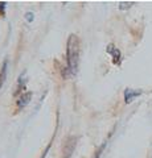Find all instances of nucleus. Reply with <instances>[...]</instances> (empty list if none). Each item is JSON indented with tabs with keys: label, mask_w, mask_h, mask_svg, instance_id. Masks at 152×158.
<instances>
[{
	"label": "nucleus",
	"mask_w": 152,
	"mask_h": 158,
	"mask_svg": "<svg viewBox=\"0 0 152 158\" xmlns=\"http://www.w3.org/2000/svg\"><path fill=\"white\" fill-rule=\"evenodd\" d=\"M77 144V137L76 136H69L65 140V145H63V158H70L73 152L76 149Z\"/></svg>",
	"instance_id": "obj_2"
},
{
	"label": "nucleus",
	"mask_w": 152,
	"mask_h": 158,
	"mask_svg": "<svg viewBox=\"0 0 152 158\" xmlns=\"http://www.w3.org/2000/svg\"><path fill=\"white\" fill-rule=\"evenodd\" d=\"M105 148H106V144H103V145H102V146L99 148V149H98V150L94 153V157H93V158H99V157H101V154H102V152L105 150Z\"/></svg>",
	"instance_id": "obj_10"
},
{
	"label": "nucleus",
	"mask_w": 152,
	"mask_h": 158,
	"mask_svg": "<svg viewBox=\"0 0 152 158\" xmlns=\"http://www.w3.org/2000/svg\"><path fill=\"white\" fill-rule=\"evenodd\" d=\"M27 82H28V79L25 78V71H23V73H21V75L19 77V81H17V88H16V91H15V96H17V94H20L23 90H25Z\"/></svg>",
	"instance_id": "obj_6"
},
{
	"label": "nucleus",
	"mask_w": 152,
	"mask_h": 158,
	"mask_svg": "<svg viewBox=\"0 0 152 158\" xmlns=\"http://www.w3.org/2000/svg\"><path fill=\"white\" fill-rule=\"evenodd\" d=\"M7 70H8V61H4L2 65V70H0V90L7 79Z\"/></svg>",
	"instance_id": "obj_7"
},
{
	"label": "nucleus",
	"mask_w": 152,
	"mask_h": 158,
	"mask_svg": "<svg viewBox=\"0 0 152 158\" xmlns=\"http://www.w3.org/2000/svg\"><path fill=\"white\" fill-rule=\"evenodd\" d=\"M107 53L111 54V57H112V63H114V65H120L122 54H120V52H119V49L115 48V45L110 44V45L107 46Z\"/></svg>",
	"instance_id": "obj_3"
},
{
	"label": "nucleus",
	"mask_w": 152,
	"mask_h": 158,
	"mask_svg": "<svg viewBox=\"0 0 152 158\" xmlns=\"http://www.w3.org/2000/svg\"><path fill=\"white\" fill-rule=\"evenodd\" d=\"M31 99H32V92H31V91H25V92H23L21 95L17 98V102H16L17 108H19V110H23V108L25 107L27 104H29Z\"/></svg>",
	"instance_id": "obj_4"
},
{
	"label": "nucleus",
	"mask_w": 152,
	"mask_h": 158,
	"mask_svg": "<svg viewBox=\"0 0 152 158\" xmlns=\"http://www.w3.org/2000/svg\"><path fill=\"white\" fill-rule=\"evenodd\" d=\"M33 19H35V15H33V12H27L25 13V20L28 23H32Z\"/></svg>",
	"instance_id": "obj_11"
},
{
	"label": "nucleus",
	"mask_w": 152,
	"mask_h": 158,
	"mask_svg": "<svg viewBox=\"0 0 152 158\" xmlns=\"http://www.w3.org/2000/svg\"><path fill=\"white\" fill-rule=\"evenodd\" d=\"M134 2H120L119 3V9L120 11H123V9H128L131 6H134Z\"/></svg>",
	"instance_id": "obj_8"
},
{
	"label": "nucleus",
	"mask_w": 152,
	"mask_h": 158,
	"mask_svg": "<svg viewBox=\"0 0 152 158\" xmlns=\"http://www.w3.org/2000/svg\"><path fill=\"white\" fill-rule=\"evenodd\" d=\"M50 146H52V142H49L48 144V146H46V149L44 150V153H42V156H41V158H45L46 157V154H48V152H49V149H50Z\"/></svg>",
	"instance_id": "obj_12"
},
{
	"label": "nucleus",
	"mask_w": 152,
	"mask_h": 158,
	"mask_svg": "<svg viewBox=\"0 0 152 158\" xmlns=\"http://www.w3.org/2000/svg\"><path fill=\"white\" fill-rule=\"evenodd\" d=\"M80 38L77 34H70L66 42V66L62 70V75L65 79L74 77L77 74L78 65H80Z\"/></svg>",
	"instance_id": "obj_1"
},
{
	"label": "nucleus",
	"mask_w": 152,
	"mask_h": 158,
	"mask_svg": "<svg viewBox=\"0 0 152 158\" xmlns=\"http://www.w3.org/2000/svg\"><path fill=\"white\" fill-rule=\"evenodd\" d=\"M139 95H141V91H136V90H132V88H126L124 90V102L127 104L134 100L135 98H138Z\"/></svg>",
	"instance_id": "obj_5"
},
{
	"label": "nucleus",
	"mask_w": 152,
	"mask_h": 158,
	"mask_svg": "<svg viewBox=\"0 0 152 158\" xmlns=\"http://www.w3.org/2000/svg\"><path fill=\"white\" fill-rule=\"evenodd\" d=\"M6 7H7L6 2H0V16L2 17L6 16Z\"/></svg>",
	"instance_id": "obj_9"
}]
</instances>
